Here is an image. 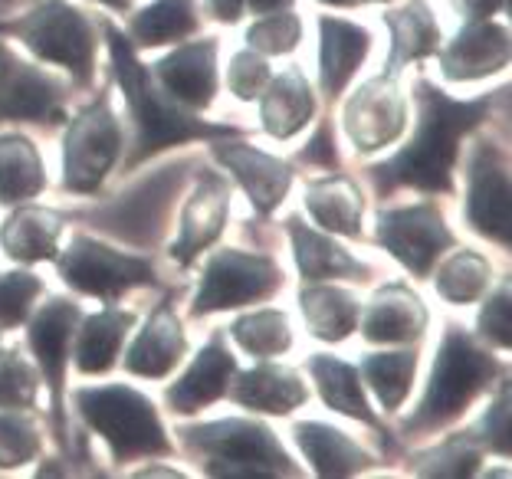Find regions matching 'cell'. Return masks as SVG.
I'll use <instances>...</instances> for the list:
<instances>
[{"mask_svg":"<svg viewBox=\"0 0 512 479\" xmlns=\"http://www.w3.org/2000/svg\"><path fill=\"white\" fill-rule=\"evenodd\" d=\"M421 99V119L417 132L398 155L375 168V181L381 191L391 188H417V191H450L453 168H457L463 135L483 122L493 99H450L437 86H417Z\"/></svg>","mask_w":512,"mask_h":479,"instance_id":"obj_1","label":"cell"},{"mask_svg":"<svg viewBox=\"0 0 512 479\" xmlns=\"http://www.w3.org/2000/svg\"><path fill=\"white\" fill-rule=\"evenodd\" d=\"M106 37H109L115 79H119L128 112H132V122H135V151L128 165H138V161L158 155L161 148L184 145V142H191V138L237 135V128L207 125L188 109H181L178 102L165 99V92L158 89L155 76L148 73V66L138 63L132 43H128L112 23H106Z\"/></svg>","mask_w":512,"mask_h":479,"instance_id":"obj_2","label":"cell"},{"mask_svg":"<svg viewBox=\"0 0 512 479\" xmlns=\"http://www.w3.org/2000/svg\"><path fill=\"white\" fill-rule=\"evenodd\" d=\"M496 375H499L496 358L490 352H483L463 329L450 325L444 332V342L437 348L434 368H430L424 401L417 407V414L407 420V430L430 434V430L450 424L453 417L467 411L476 394L490 388V381Z\"/></svg>","mask_w":512,"mask_h":479,"instance_id":"obj_3","label":"cell"},{"mask_svg":"<svg viewBox=\"0 0 512 479\" xmlns=\"http://www.w3.org/2000/svg\"><path fill=\"white\" fill-rule=\"evenodd\" d=\"M184 440L194 457L204 463V473L211 476H296V466L283 443L276 440L270 427L256 424V420H214V424L191 427Z\"/></svg>","mask_w":512,"mask_h":479,"instance_id":"obj_4","label":"cell"},{"mask_svg":"<svg viewBox=\"0 0 512 479\" xmlns=\"http://www.w3.org/2000/svg\"><path fill=\"white\" fill-rule=\"evenodd\" d=\"M76 407L86 417V424L109 443L119 460L155 457V453L171 450L155 404L142 391L128 388V384L79 388Z\"/></svg>","mask_w":512,"mask_h":479,"instance_id":"obj_5","label":"cell"},{"mask_svg":"<svg viewBox=\"0 0 512 479\" xmlns=\"http://www.w3.org/2000/svg\"><path fill=\"white\" fill-rule=\"evenodd\" d=\"M0 30L14 33L40 60H50L69 69L79 86H86L92 79V66H96V27H92L83 10H76L66 0H43L30 14L17 17L14 23H4Z\"/></svg>","mask_w":512,"mask_h":479,"instance_id":"obj_6","label":"cell"},{"mask_svg":"<svg viewBox=\"0 0 512 479\" xmlns=\"http://www.w3.org/2000/svg\"><path fill=\"white\" fill-rule=\"evenodd\" d=\"M122 155V125L102 96L89 109L69 122L63 138V188L73 194H92L106 181Z\"/></svg>","mask_w":512,"mask_h":479,"instance_id":"obj_7","label":"cell"},{"mask_svg":"<svg viewBox=\"0 0 512 479\" xmlns=\"http://www.w3.org/2000/svg\"><path fill=\"white\" fill-rule=\"evenodd\" d=\"M283 289V270L260 253L220 250L204 266L201 286L194 296V315H211L224 309H240L250 302L270 299Z\"/></svg>","mask_w":512,"mask_h":479,"instance_id":"obj_8","label":"cell"},{"mask_svg":"<svg viewBox=\"0 0 512 479\" xmlns=\"http://www.w3.org/2000/svg\"><path fill=\"white\" fill-rule=\"evenodd\" d=\"M56 266H60L66 286L102 302H115L128 289L155 283V270H151L145 256L122 253L109 247V243L86 237V233L69 240V247L63 250Z\"/></svg>","mask_w":512,"mask_h":479,"instance_id":"obj_9","label":"cell"},{"mask_svg":"<svg viewBox=\"0 0 512 479\" xmlns=\"http://www.w3.org/2000/svg\"><path fill=\"white\" fill-rule=\"evenodd\" d=\"M378 243L407 273L430 276L434 263L453 247V233L437 204H407L378 214Z\"/></svg>","mask_w":512,"mask_h":479,"instance_id":"obj_10","label":"cell"},{"mask_svg":"<svg viewBox=\"0 0 512 479\" xmlns=\"http://www.w3.org/2000/svg\"><path fill=\"white\" fill-rule=\"evenodd\" d=\"M404 125H407V96L398 86V79L388 73L358 86V92L345 102L342 112V128L348 142L355 145V151H365V155L398 142Z\"/></svg>","mask_w":512,"mask_h":479,"instance_id":"obj_11","label":"cell"},{"mask_svg":"<svg viewBox=\"0 0 512 479\" xmlns=\"http://www.w3.org/2000/svg\"><path fill=\"white\" fill-rule=\"evenodd\" d=\"M467 178V220L480 237L506 247L512 230L509 174L493 145H476Z\"/></svg>","mask_w":512,"mask_h":479,"instance_id":"obj_12","label":"cell"},{"mask_svg":"<svg viewBox=\"0 0 512 479\" xmlns=\"http://www.w3.org/2000/svg\"><path fill=\"white\" fill-rule=\"evenodd\" d=\"M79 322V306L69 299H50L30 322V352L46 378L53 401V417L60 434H66V414H63V381H66V361H69V342H73Z\"/></svg>","mask_w":512,"mask_h":479,"instance_id":"obj_13","label":"cell"},{"mask_svg":"<svg viewBox=\"0 0 512 479\" xmlns=\"http://www.w3.org/2000/svg\"><path fill=\"white\" fill-rule=\"evenodd\" d=\"M0 119L60 122V89L37 66L20 60L0 43Z\"/></svg>","mask_w":512,"mask_h":479,"instance_id":"obj_14","label":"cell"},{"mask_svg":"<svg viewBox=\"0 0 512 479\" xmlns=\"http://www.w3.org/2000/svg\"><path fill=\"white\" fill-rule=\"evenodd\" d=\"M214 155L220 165L234 174V181L243 188L256 214L270 217L273 210L286 201L289 184H293V168H289L286 161H279L270 151H263L256 145H243V142L217 145Z\"/></svg>","mask_w":512,"mask_h":479,"instance_id":"obj_15","label":"cell"},{"mask_svg":"<svg viewBox=\"0 0 512 479\" xmlns=\"http://www.w3.org/2000/svg\"><path fill=\"white\" fill-rule=\"evenodd\" d=\"M230 217V188L214 171H204L194 194L181 210L178 240L171 243V260L178 266H191L211 243L224 233Z\"/></svg>","mask_w":512,"mask_h":479,"instance_id":"obj_16","label":"cell"},{"mask_svg":"<svg viewBox=\"0 0 512 479\" xmlns=\"http://www.w3.org/2000/svg\"><path fill=\"white\" fill-rule=\"evenodd\" d=\"M155 83L181 109H207L217 96V40L178 46L155 66Z\"/></svg>","mask_w":512,"mask_h":479,"instance_id":"obj_17","label":"cell"},{"mask_svg":"<svg viewBox=\"0 0 512 479\" xmlns=\"http://www.w3.org/2000/svg\"><path fill=\"white\" fill-rule=\"evenodd\" d=\"M509 63V30L493 20H467L457 37L440 50V69L453 83H476V79L503 73Z\"/></svg>","mask_w":512,"mask_h":479,"instance_id":"obj_18","label":"cell"},{"mask_svg":"<svg viewBox=\"0 0 512 479\" xmlns=\"http://www.w3.org/2000/svg\"><path fill=\"white\" fill-rule=\"evenodd\" d=\"M181 184V168H161L151 174L148 181L135 184L125 197H119L112 207H106L99 214V220L106 224L115 237H125L132 243H148L155 237V230L165 217L171 194Z\"/></svg>","mask_w":512,"mask_h":479,"instance_id":"obj_19","label":"cell"},{"mask_svg":"<svg viewBox=\"0 0 512 479\" xmlns=\"http://www.w3.org/2000/svg\"><path fill=\"white\" fill-rule=\"evenodd\" d=\"M237 375V358L230 355V348L224 345V335L214 332L197 358L191 361V368L184 371L168 388V407L174 414H194L201 407L214 404L217 397H224L230 381Z\"/></svg>","mask_w":512,"mask_h":479,"instance_id":"obj_20","label":"cell"},{"mask_svg":"<svg viewBox=\"0 0 512 479\" xmlns=\"http://www.w3.org/2000/svg\"><path fill=\"white\" fill-rule=\"evenodd\" d=\"M424 329H427L424 302L404 283L381 286L371 296L362 319V335L371 345H411L424 335Z\"/></svg>","mask_w":512,"mask_h":479,"instance_id":"obj_21","label":"cell"},{"mask_svg":"<svg viewBox=\"0 0 512 479\" xmlns=\"http://www.w3.org/2000/svg\"><path fill=\"white\" fill-rule=\"evenodd\" d=\"M184 352H188V338H184L181 319L174 315L171 302L161 299L151 309L145 329L135 335L132 348L125 355V368L138 378H165L181 365Z\"/></svg>","mask_w":512,"mask_h":479,"instance_id":"obj_22","label":"cell"},{"mask_svg":"<svg viewBox=\"0 0 512 479\" xmlns=\"http://www.w3.org/2000/svg\"><path fill=\"white\" fill-rule=\"evenodd\" d=\"M371 50V33L342 17L319 20V83L325 96H339L362 69Z\"/></svg>","mask_w":512,"mask_h":479,"instance_id":"obj_23","label":"cell"},{"mask_svg":"<svg viewBox=\"0 0 512 479\" xmlns=\"http://www.w3.org/2000/svg\"><path fill=\"white\" fill-rule=\"evenodd\" d=\"M312 112H316V96L306 73L299 66H286L276 79L260 92V122L263 132L276 138V142H289L309 125Z\"/></svg>","mask_w":512,"mask_h":479,"instance_id":"obj_24","label":"cell"},{"mask_svg":"<svg viewBox=\"0 0 512 479\" xmlns=\"http://www.w3.org/2000/svg\"><path fill=\"white\" fill-rule=\"evenodd\" d=\"M227 391L247 411L276 414V417L293 414L296 407L309 401V391L302 378L283 365H256L250 371H243V375H237V381H230Z\"/></svg>","mask_w":512,"mask_h":479,"instance_id":"obj_25","label":"cell"},{"mask_svg":"<svg viewBox=\"0 0 512 479\" xmlns=\"http://www.w3.org/2000/svg\"><path fill=\"white\" fill-rule=\"evenodd\" d=\"M289 240H293V256L302 279L309 283H325V279H362L368 276V266L358 263L352 253L332 240V233H319L316 227H306L299 217L286 220Z\"/></svg>","mask_w":512,"mask_h":479,"instance_id":"obj_26","label":"cell"},{"mask_svg":"<svg viewBox=\"0 0 512 479\" xmlns=\"http://www.w3.org/2000/svg\"><path fill=\"white\" fill-rule=\"evenodd\" d=\"M63 237V217L46 207H17L0 227V247L14 263L56 260Z\"/></svg>","mask_w":512,"mask_h":479,"instance_id":"obj_27","label":"cell"},{"mask_svg":"<svg viewBox=\"0 0 512 479\" xmlns=\"http://www.w3.org/2000/svg\"><path fill=\"white\" fill-rule=\"evenodd\" d=\"M384 23L391 30V53H388V76H398L401 66H411L424 56L437 53L440 46V23L427 0H407L398 10H388Z\"/></svg>","mask_w":512,"mask_h":479,"instance_id":"obj_28","label":"cell"},{"mask_svg":"<svg viewBox=\"0 0 512 479\" xmlns=\"http://www.w3.org/2000/svg\"><path fill=\"white\" fill-rule=\"evenodd\" d=\"M293 437L302 457L312 463L319 476H355L368 470L371 463V457L352 437L342 434L339 427L319 424V420H302L293 427Z\"/></svg>","mask_w":512,"mask_h":479,"instance_id":"obj_29","label":"cell"},{"mask_svg":"<svg viewBox=\"0 0 512 479\" xmlns=\"http://www.w3.org/2000/svg\"><path fill=\"white\" fill-rule=\"evenodd\" d=\"M306 210L332 237L335 233L339 237H358L362 233L365 201L358 184L352 178H345V174H329V178L312 181L306 188Z\"/></svg>","mask_w":512,"mask_h":479,"instance_id":"obj_30","label":"cell"},{"mask_svg":"<svg viewBox=\"0 0 512 479\" xmlns=\"http://www.w3.org/2000/svg\"><path fill=\"white\" fill-rule=\"evenodd\" d=\"M299 312H302V319H306L312 338L335 345V342H345V338L358 329L362 302L348 289L312 283L299 292Z\"/></svg>","mask_w":512,"mask_h":479,"instance_id":"obj_31","label":"cell"},{"mask_svg":"<svg viewBox=\"0 0 512 479\" xmlns=\"http://www.w3.org/2000/svg\"><path fill=\"white\" fill-rule=\"evenodd\" d=\"M309 375L316 381L325 407H332V411L352 420H362L368 427H378V417L368 407V397L362 391V375H358L355 365H348V361L335 355H312Z\"/></svg>","mask_w":512,"mask_h":479,"instance_id":"obj_32","label":"cell"},{"mask_svg":"<svg viewBox=\"0 0 512 479\" xmlns=\"http://www.w3.org/2000/svg\"><path fill=\"white\" fill-rule=\"evenodd\" d=\"M135 315L122 309H102L89 315L76 338V368L83 375H106L119 358V348L132 329Z\"/></svg>","mask_w":512,"mask_h":479,"instance_id":"obj_33","label":"cell"},{"mask_svg":"<svg viewBox=\"0 0 512 479\" xmlns=\"http://www.w3.org/2000/svg\"><path fill=\"white\" fill-rule=\"evenodd\" d=\"M46 188V168L37 145L23 135H0V204L33 201Z\"/></svg>","mask_w":512,"mask_h":479,"instance_id":"obj_34","label":"cell"},{"mask_svg":"<svg viewBox=\"0 0 512 479\" xmlns=\"http://www.w3.org/2000/svg\"><path fill=\"white\" fill-rule=\"evenodd\" d=\"M197 23L201 17H197L194 0H155L145 10H138L128 33L138 46H165L191 37Z\"/></svg>","mask_w":512,"mask_h":479,"instance_id":"obj_35","label":"cell"},{"mask_svg":"<svg viewBox=\"0 0 512 479\" xmlns=\"http://www.w3.org/2000/svg\"><path fill=\"white\" fill-rule=\"evenodd\" d=\"M362 375L375 391L378 404L388 414H394L411 394V384L417 375V352L401 348V352H378L362 361Z\"/></svg>","mask_w":512,"mask_h":479,"instance_id":"obj_36","label":"cell"},{"mask_svg":"<svg viewBox=\"0 0 512 479\" xmlns=\"http://www.w3.org/2000/svg\"><path fill=\"white\" fill-rule=\"evenodd\" d=\"M493 283V266L486 256L476 250H457L440 263V270L434 276L437 292L453 306H470L483 296Z\"/></svg>","mask_w":512,"mask_h":479,"instance_id":"obj_37","label":"cell"},{"mask_svg":"<svg viewBox=\"0 0 512 479\" xmlns=\"http://www.w3.org/2000/svg\"><path fill=\"white\" fill-rule=\"evenodd\" d=\"M230 335L253 358H279L293 348V325H289L286 312L279 309H260L240 315L230 325Z\"/></svg>","mask_w":512,"mask_h":479,"instance_id":"obj_38","label":"cell"},{"mask_svg":"<svg viewBox=\"0 0 512 479\" xmlns=\"http://www.w3.org/2000/svg\"><path fill=\"white\" fill-rule=\"evenodd\" d=\"M302 40V20L289 10H273V14H260V20L250 23L247 46L263 56H286L293 53Z\"/></svg>","mask_w":512,"mask_h":479,"instance_id":"obj_39","label":"cell"},{"mask_svg":"<svg viewBox=\"0 0 512 479\" xmlns=\"http://www.w3.org/2000/svg\"><path fill=\"white\" fill-rule=\"evenodd\" d=\"M40 427L27 414L4 411L0 414V470H17L37 460L40 453Z\"/></svg>","mask_w":512,"mask_h":479,"instance_id":"obj_40","label":"cell"},{"mask_svg":"<svg viewBox=\"0 0 512 479\" xmlns=\"http://www.w3.org/2000/svg\"><path fill=\"white\" fill-rule=\"evenodd\" d=\"M480 463V450H476L473 437H453L447 443H440L437 450L424 453L417 457V473H427V476H470Z\"/></svg>","mask_w":512,"mask_h":479,"instance_id":"obj_41","label":"cell"},{"mask_svg":"<svg viewBox=\"0 0 512 479\" xmlns=\"http://www.w3.org/2000/svg\"><path fill=\"white\" fill-rule=\"evenodd\" d=\"M43 296V283L33 273L0 276V329H14L30 315L33 302Z\"/></svg>","mask_w":512,"mask_h":479,"instance_id":"obj_42","label":"cell"},{"mask_svg":"<svg viewBox=\"0 0 512 479\" xmlns=\"http://www.w3.org/2000/svg\"><path fill=\"white\" fill-rule=\"evenodd\" d=\"M37 397V375L20 352L0 355V411H23Z\"/></svg>","mask_w":512,"mask_h":479,"instance_id":"obj_43","label":"cell"},{"mask_svg":"<svg viewBox=\"0 0 512 479\" xmlns=\"http://www.w3.org/2000/svg\"><path fill=\"white\" fill-rule=\"evenodd\" d=\"M270 83V63H266L263 53L256 50H240L227 69V86L240 102H253L260 99V92Z\"/></svg>","mask_w":512,"mask_h":479,"instance_id":"obj_44","label":"cell"},{"mask_svg":"<svg viewBox=\"0 0 512 479\" xmlns=\"http://www.w3.org/2000/svg\"><path fill=\"white\" fill-rule=\"evenodd\" d=\"M509 332H512V306H509V286L503 283L496 292H490V299L483 302L480 335L490 345L509 348Z\"/></svg>","mask_w":512,"mask_h":479,"instance_id":"obj_45","label":"cell"},{"mask_svg":"<svg viewBox=\"0 0 512 479\" xmlns=\"http://www.w3.org/2000/svg\"><path fill=\"white\" fill-rule=\"evenodd\" d=\"M509 437H512V414H509V388L503 384L499 397L490 404V411L483 417V440L490 443V450L509 453Z\"/></svg>","mask_w":512,"mask_h":479,"instance_id":"obj_46","label":"cell"},{"mask_svg":"<svg viewBox=\"0 0 512 479\" xmlns=\"http://www.w3.org/2000/svg\"><path fill=\"white\" fill-rule=\"evenodd\" d=\"M450 7L463 20H490L493 14H503L509 0H450Z\"/></svg>","mask_w":512,"mask_h":479,"instance_id":"obj_47","label":"cell"},{"mask_svg":"<svg viewBox=\"0 0 512 479\" xmlns=\"http://www.w3.org/2000/svg\"><path fill=\"white\" fill-rule=\"evenodd\" d=\"M207 4H211V14L220 23H237L243 10H247L250 0H207Z\"/></svg>","mask_w":512,"mask_h":479,"instance_id":"obj_48","label":"cell"},{"mask_svg":"<svg viewBox=\"0 0 512 479\" xmlns=\"http://www.w3.org/2000/svg\"><path fill=\"white\" fill-rule=\"evenodd\" d=\"M293 0H250L247 10L250 14H273V10H289Z\"/></svg>","mask_w":512,"mask_h":479,"instance_id":"obj_49","label":"cell"},{"mask_svg":"<svg viewBox=\"0 0 512 479\" xmlns=\"http://www.w3.org/2000/svg\"><path fill=\"white\" fill-rule=\"evenodd\" d=\"M99 4H106L109 10H119V14H125V10L132 7V0H99Z\"/></svg>","mask_w":512,"mask_h":479,"instance_id":"obj_50","label":"cell"},{"mask_svg":"<svg viewBox=\"0 0 512 479\" xmlns=\"http://www.w3.org/2000/svg\"><path fill=\"white\" fill-rule=\"evenodd\" d=\"M319 4H332V7H355V4H362V0H319Z\"/></svg>","mask_w":512,"mask_h":479,"instance_id":"obj_51","label":"cell"},{"mask_svg":"<svg viewBox=\"0 0 512 479\" xmlns=\"http://www.w3.org/2000/svg\"><path fill=\"white\" fill-rule=\"evenodd\" d=\"M0 355H4V348H0Z\"/></svg>","mask_w":512,"mask_h":479,"instance_id":"obj_52","label":"cell"},{"mask_svg":"<svg viewBox=\"0 0 512 479\" xmlns=\"http://www.w3.org/2000/svg\"><path fill=\"white\" fill-rule=\"evenodd\" d=\"M362 4H365V0H362Z\"/></svg>","mask_w":512,"mask_h":479,"instance_id":"obj_53","label":"cell"}]
</instances>
